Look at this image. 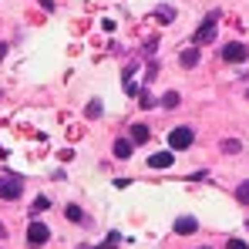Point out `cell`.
<instances>
[{"mask_svg":"<svg viewBox=\"0 0 249 249\" xmlns=\"http://www.w3.org/2000/svg\"><path fill=\"white\" fill-rule=\"evenodd\" d=\"M192 138H196V135H192L189 124H178V128L168 131V145H172V152H185V148L192 145Z\"/></svg>","mask_w":249,"mask_h":249,"instance_id":"6da1fadb","label":"cell"},{"mask_svg":"<svg viewBox=\"0 0 249 249\" xmlns=\"http://www.w3.org/2000/svg\"><path fill=\"white\" fill-rule=\"evenodd\" d=\"M20 192H24V182H20L17 175H3V178H0V199L17 202V199H20Z\"/></svg>","mask_w":249,"mask_h":249,"instance_id":"7a4b0ae2","label":"cell"},{"mask_svg":"<svg viewBox=\"0 0 249 249\" xmlns=\"http://www.w3.org/2000/svg\"><path fill=\"white\" fill-rule=\"evenodd\" d=\"M215 24H219V14H209L206 20L199 24V31H196V37H192V44H196V47H202V44H209L212 37H215Z\"/></svg>","mask_w":249,"mask_h":249,"instance_id":"3957f363","label":"cell"},{"mask_svg":"<svg viewBox=\"0 0 249 249\" xmlns=\"http://www.w3.org/2000/svg\"><path fill=\"white\" fill-rule=\"evenodd\" d=\"M47 239H51V229H47L44 222H37V219H34V222L27 226V246L37 249V246H44Z\"/></svg>","mask_w":249,"mask_h":249,"instance_id":"277c9868","label":"cell"},{"mask_svg":"<svg viewBox=\"0 0 249 249\" xmlns=\"http://www.w3.org/2000/svg\"><path fill=\"white\" fill-rule=\"evenodd\" d=\"M222 57H226L229 64H239V61H246V57H249V47L243 41H232V44L222 47Z\"/></svg>","mask_w":249,"mask_h":249,"instance_id":"5b68a950","label":"cell"},{"mask_svg":"<svg viewBox=\"0 0 249 249\" xmlns=\"http://www.w3.org/2000/svg\"><path fill=\"white\" fill-rule=\"evenodd\" d=\"M199 61H202V47H196V44L185 47V51L178 54V64H182V68H196Z\"/></svg>","mask_w":249,"mask_h":249,"instance_id":"8992f818","label":"cell"},{"mask_svg":"<svg viewBox=\"0 0 249 249\" xmlns=\"http://www.w3.org/2000/svg\"><path fill=\"white\" fill-rule=\"evenodd\" d=\"M196 229H199V222H196L192 215H178V219H175V232H178V236H192Z\"/></svg>","mask_w":249,"mask_h":249,"instance_id":"52a82bcc","label":"cell"},{"mask_svg":"<svg viewBox=\"0 0 249 249\" xmlns=\"http://www.w3.org/2000/svg\"><path fill=\"white\" fill-rule=\"evenodd\" d=\"M175 162V152H155V155H148V168H168Z\"/></svg>","mask_w":249,"mask_h":249,"instance_id":"ba28073f","label":"cell"},{"mask_svg":"<svg viewBox=\"0 0 249 249\" xmlns=\"http://www.w3.org/2000/svg\"><path fill=\"white\" fill-rule=\"evenodd\" d=\"M111 152H115V159H131V152H135V142H131V138H118Z\"/></svg>","mask_w":249,"mask_h":249,"instance_id":"9c48e42d","label":"cell"},{"mask_svg":"<svg viewBox=\"0 0 249 249\" xmlns=\"http://www.w3.org/2000/svg\"><path fill=\"white\" fill-rule=\"evenodd\" d=\"M131 142H135V145H142V142H148V124H131Z\"/></svg>","mask_w":249,"mask_h":249,"instance_id":"30bf717a","label":"cell"},{"mask_svg":"<svg viewBox=\"0 0 249 249\" xmlns=\"http://www.w3.org/2000/svg\"><path fill=\"white\" fill-rule=\"evenodd\" d=\"M152 17H155L159 24H172V20H175V10H172V7H155Z\"/></svg>","mask_w":249,"mask_h":249,"instance_id":"8fae6325","label":"cell"},{"mask_svg":"<svg viewBox=\"0 0 249 249\" xmlns=\"http://www.w3.org/2000/svg\"><path fill=\"white\" fill-rule=\"evenodd\" d=\"M47 209H51L47 196H37V199H34V206H31V215H41V212H47Z\"/></svg>","mask_w":249,"mask_h":249,"instance_id":"7c38bea8","label":"cell"},{"mask_svg":"<svg viewBox=\"0 0 249 249\" xmlns=\"http://www.w3.org/2000/svg\"><path fill=\"white\" fill-rule=\"evenodd\" d=\"M178 91H168V94H162V108H178Z\"/></svg>","mask_w":249,"mask_h":249,"instance_id":"4fadbf2b","label":"cell"},{"mask_svg":"<svg viewBox=\"0 0 249 249\" xmlns=\"http://www.w3.org/2000/svg\"><path fill=\"white\" fill-rule=\"evenodd\" d=\"M64 215H68V222H81V219H84L81 206H68V209H64Z\"/></svg>","mask_w":249,"mask_h":249,"instance_id":"5bb4252c","label":"cell"},{"mask_svg":"<svg viewBox=\"0 0 249 249\" xmlns=\"http://www.w3.org/2000/svg\"><path fill=\"white\" fill-rule=\"evenodd\" d=\"M222 152H226V155H236V152H243V145H239L236 138H226V142H222Z\"/></svg>","mask_w":249,"mask_h":249,"instance_id":"9a60e30c","label":"cell"},{"mask_svg":"<svg viewBox=\"0 0 249 249\" xmlns=\"http://www.w3.org/2000/svg\"><path fill=\"white\" fill-rule=\"evenodd\" d=\"M236 199H239L243 206H249V178H246V182H239V189H236Z\"/></svg>","mask_w":249,"mask_h":249,"instance_id":"2e32d148","label":"cell"},{"mask_svg":"<svg viewBox=\"0 0 249 249\" xmlns=\"http://www.w3.org/2000/svg\"><path fill=\"white\" fill-rule=\"evenodd\" d=\"M84 115H88V118H98V115H101V101H88Z\"/></svg>","mask_w":249,"mask_h":249,"instance_id":"e0dca14e","label":"cell"},{"mask_svg":"<svg viewBox=\"0 0 249 249\" xmlns=\"http://www.w3.org/2000/svg\"><path fill=\"white\" fill-rule=\"evenodd\" d=\"M118 243H122V232H108V243H105L101 249H115Z\"/></svg>","mask_w":249,"mask_h":249,"instance_id":"ac0fdd59","label":"cell"},{"mask_svg":"<svg viewBox=\"0 0 249 249\" xmlns=\"http://www.w3.org/2000/svg\"><path fill=\"white\" fill-rule=\"evenodd\" d=\"M138 105H142V108H155V105H159V101H155V98H152V94H142V101H138Z\"/></svg>","mask_w":249,"mask_h":249,"instance_id":"d6986e66","label":"cell"},{"mask_svg":"<svg viewBox=\"0 0 249 249\" xmlns=\"http://www.w3.org/2000/svg\"><path fill=\"white\" fill-rule=\"evenodd\" d=\"M226 249H249V246L243 243V239H229V243H226Z\"/></svg>","mask_w":249,"mask_h":249,"instance_id":"ffe728a7","label":"cell"},{"mask_svg":"<svg viewBox=\"0 0 249 249\" xmlns=\"http://www.w3.org/2000/svg\"><path fill=\"white\" fill-rule=\"evenodd\" d=\"M155 47H159V37H152V41H145V54H155Z\"/></svg>","mask_w":249,"mask_h":249,"instance_id":"44dd1931","label":"cell"},{"mask_svg":"<svg viewBox=\"0 0 249 249\" xmlns=\"http://www.w3.org/2000/svg\"><path fill=\"white\" fill-rule=\"evenodd\" d=\"M3 236H7V226H3V222H0V239H3Z\"/></svg>","mask_w":249,"mask_h":249,"instance_id":"7402d4cb","label":"cell"},{"mask_svg":"<svg viewBox=\"0 0 249 249\" xmlns=\"http://www.w3.org/2000/svg\"><path fill=\"white\" fill-rule=\"evenodd\" d=\"M41 3H44V7H54V0H41Z\"/></svg>","mask_w":249,"mask_h":249,"instance_id":"603a6c76","label":"cell"},{"mask_svg":"<svg viewBox=\"0 0 249 249\" xmlns=\"http://www.w3.org/2000/svg\"><path fill=\"white\" fill-rule=\"evenodd\" d=\"M246 98H249V91H246Z\"/></svg>","mask_w":249,"mask_h":249,"instance_id":"cb8c5ba5","label":"cell"},{"mask_svg":"<svg viewBox=\"0 0 249 249\" xmlns=\"http://www.w3.org/2000/svg\"><path fill=\"white\" fill-rule=\"evenodd\" d=\"M202 249H209V246H202Z\"/></svg>","mask_w":249,"mask_h":249,"instance_id":"d4e9b609","label":"cell"}]
</instances>
